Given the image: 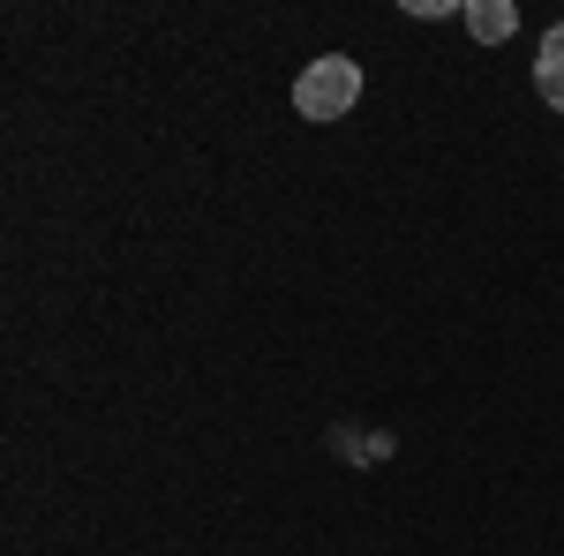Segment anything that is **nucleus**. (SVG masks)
I'll use <instances>...</instances> for the list:
<instances>
[{
    "instance_id": "f257e3e1",
    "label": "nucleus",
    "mask_w": 564,
    "mask_h": 556,
    "mask_svg": "<svg viewBox=\"0 0 564 556\" xmlns=\"http://www.w3.org/2000/svg\"><path fill=\"white\" fill-rule=\"evenodd\" d=\"M354 98H361V68H354L347 53H324V61H308L302 76H294V113L302 121H347Z\"/></svg>"
},
{
    "instance_id": "f03ea898",
    "label": "nucleus",
    "mask_w": 564,
    "mask_h": 556,
    "mask_svg": "<svg viewBox=\"0 0 564 556\" xmlns=\"http://www.w3.org/2000/svg\"><path fill=\"white\" fill-rule=\"evenodd\" d=\"M459 15H467V31H475L481 45H505L520 31V8H512V0H467Z\"/></svg>"
},
{
    "instance_id": "7ed1b4c3",
    "label": "nucleus",
    "mask_w": 564,
    "mask_h": 556,
    "mask_svg": "<svg viewBox=\"0 0 564 556\" xmlns=\"http://www.w3.org/2000/svg\"><path fill=\"white\" fill-rule=\"evenodd\" d=\"M534 90H542V106H557V113H564V23H557V31H542V61H534Z\"/></svg>"
}]
</instances>
